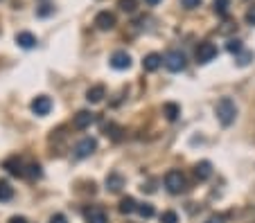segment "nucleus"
I'll return each instance as SVG.
<instances>
[{"label":"nucleus","instance_id":"obj_1","mask_svg":"<svg viewBox=\"0 0 255 223\" xmlns=\"http://www.w3.org/2000/svg\"><path fill=\"white\" fill-rule=\"evenodd\" d=\"M215 115L224 126H231L233 122H235V117H237L235 102H233L231 97H221L219 102H217V106H215Z\"/></svg>","mask_w":255,"mask_h":223},{"label":"nucleus","instance_id":"obj_2","mask_svg":"<svg viewBox=\"0 0 255 223\" xmlns=\"http://www.w3.org/2000/svg\"><path fill=\"white\" fill-rule=\"evenodd\" d=\"M165 187H167V192H170V194H183V192L187 189L185 174H183V171H178V169H170L165 174Z\"/></svg>","mask_w":255,"mask_h":223},{"label":"nucleus","instance_id":"obj_3","mask_svg":"<svg viewBox=\"0 0 255 223\" xmlns=\"http://www.w3.org/2000/svg\"><path fill=\"white\" fill-rule=\"evenodd\" d=\"M163 66H165L170 73H183L187 66V59L181 50H170V52L163 57Z\"/></svg>","mask_w":255,"mask_h":223},{"label":"nucleus","instance_id":"obj_4","mask_svg":"<svg viewBox=\"0 0 255 223\" xmlns=\"http://www.w3.org/2000/svg\"><path fill=\"white\" fill-rule=\"evenodd\" d=\"M194 57H196V61L199 63H210L212 59L217 57V45L210 43V41H203V43L196 45Z\"/></svg>","mask_w":255,"mask_h":223},{"label":"nucleus","instance_id":"obj_5","mask_svg":"<svg viewBox=\"0 0 255 223\" xmlns=\"http://www.w3.org/2000/svg\"><path fill=\"white\" fill-rule=\"evenodd\" d=\"M30 108H32V113H34V115L45 117L50 111H52V99H50L48 95H39V97H34V99H32Z\"/></svg>","mask_w":255,"mask_h":223},{"label":"nucleus","instance_id":"obj_6","mask_svg":"<svg viewBox=\"0 0 255 223\" xmlns=\"http://www.w3.org/2000/svg\"><path fill=\"white\" fill-rule=\"evenodd\" d=\"M95 149H97V140L95 138H82L75 145V155L77 158H88L90 153H95Z\"/></svg>","mask_w":255,"mask_h":223},{"label":"nucleus","instance_id":"obj_7","mask_svg":"<svg viewBox=\"0 0 255 223\" xmlns=\"http://www.w3.org/2000/svg\"><path fill=\"white\" fill-rule=\"evenodd\" d=\"M115 25H118V18H115V14L108 9L99 11V14L95 16V27L102 29V32H108V29H113Z\"/></svg>","mask_w":255,"mask_h":223},{"label":"nucleus","instance_id":"obj_8","mask_svg":"<svg viewBox=\"0 0 255 223\" xmlns=\"http://www.w3.org/2000/svg\"><path fill=\"white\" fill-rule=\"evenodd\" d=\"M104 185H106V189L111 192V194H120L122 187H124V176L120 174V171H111V174H106Z\"/></svg>","mask_w":255,"mask_h":223},{"label":"nucleus","instance_id":"obj_9","mask_svg":"<svg viewBox=\"0 0 255 223\" xmlns=\"http://www.w3.org/2000/svg\"><path fill=\"white\" fill-rule=\"evenodd\" d=\"M111 68L115 70H129L131 68V57H129V52H124V50H118V52L111 54Z\"/></svg>","mask_w":255,"mask_h":223},{"label":"nucleus","instance_id":"obj_10","mask_svg":"<svg viewBox=\"0 0 255 223\" xmlns=\"http://www.w3.org/2000/svg\"><path fill=\"white\" fill-rule=\"evenodd\" d=\"M93 122H95V113H90V111H79L77 115L73 117V126L77 129V131H84V129H88Z\"/></svg>","mask_w":255,"mask_h":223},{"label":"nucleus","instance_id":"obj_11","mask_svg":"<svg viewBox=\"0 0 255 223\" xmlns=\"http://www.w3.org/2000/svg\"><path fill=\"white\" fill-rule=\"evenodd\" d=\"M84 217H86V223H108L106 212H104L99 205H90V208L84 212Z\"/></svg>","mask_w":255,"mask_h":223},{"label":"nucleus","instance_id":"obj_12","mask_svg":"<svg viewBox=\"0 0 255 223\" xmlns=\"http://www.w3.org/2000/svg\"><path fill=\"white\" fill-rule=\"evenodd\" d=\"M161 66H163V57L158 52H149L147 57L143 59V70L145 73H156Z\"/></svg>","mask_w":255,"mask_h":223},{"label":"nucleus","instance_id":"obj_13","mask_svg":"<svg viewBox=\"0 0 255 223\" xmlns=\"http://www.w3.org/2000/svg\"><path fill=\"white\" fill-rule=\"evenodd\" d=\"M2 167H5L11 176H18V178L20 176H25V165H23L20 158H7V160L2 162Z\"/></svg>","mask_w":255,"mask_h":223},{"label":"nucleus","instance_id":"obj_14","mask_svg":"<svg viewBox=\"0 0 255 223\" xmlns=\"http://www.w3.org/2000/svg\"><path fill=\"white\" fill-rule=\"evenodd\" d=\"M104 97H106V88H104L102 83H95V86H90L88 90H86V99H88L90 104H99Z\"/></svg>","mask_w":255,"mask_h":223},{"label":"nucleus","instance_id":"obj_15","mask_svg":"<svg viewBox=\"0 0 255 223\" xmlns=\"http://www.w3.org/2000/svg\"><path fill=\"white\" fill-rule=\"evenodd\" d=\"M194 176H196V180H208L212 176V165H210V160H201V162H196L194 165Z\"/></svg>","mask_w":255,"mask_h":223},{"label":"nucleus","instance_id":"obj_16","mask_svg":"<svg viewBox=\"0 0 255 223\" xmlns=\"http://www.w3.org/2000/svg\"><path fill=\"white\" fill-rule=\"evenodd\" d=\"M16 43L23 50H32L36 45V36L32 34V32H18V34H16Z\"/></svg>","mask_w":255,"mask_h":223},{"label":"nucleus","instance_id":"obj_17","mask_svg":"<svg viewBox=\"0 0 255 223\" xmlns=\"http://www.w3.org/2000/svg\"><path fill=\"white\" fill-rule=\"evenodd\" d=\"M163 115H165L170 122L178 120V115H181V106H178V104H174V102L163 104Z\"/></svg>","mask_w":255,"mask_h":223},{"label":"nucleus","instance_id":"obj_18","mask_svg":"<svg viewBox=\"0 0 255 223\" xmlns=\"http://www.w3.org/2000/svg\"><path fill=\"white\" fill-rule=\"evenodd\" d=\"M11 199H14V187L7 180H0V203H7Z\"/></svg>","mask_w":255,"mask_h":223},{"label":"nucleus","instance_id":"obj_19","mask_svg":"<svg viewBox=\"0 0 255 223\" xmlns=\"http://www.w3.org/2000/svg\"><path fill=\"white\" fill-rule=\"evenodd\" d=\"M136 208H138V203H136L133 196H124V199L120 201V212L122 214H133L136 212Z\"/></svg>","mask_w":255,"mask_h":223},{"label":"nucleus","instance_id":"obj_20","mask_svg":"<svg viewBox=\"0 0 255 223\" xmlns=\"http://www.w3.org/2000/svg\"><path fill=\"white\" fill-rule=\"evenodd\" d=\"M104 133H106V136L111 138V140H115V142H118L120 138H122V129H120L118 124H113V122H108V124L104 126Z\"/></svg>","mask_w":255,"mask_h":223},{"label":"nucleus","instance_id":"obj_21","mask_svg":"<svg viewBox=\"0 0 255 223\" xmlns=\"http://www.w3.org/2000/svg\"><path fill=\"white\" fill-rule=\"evenodd\" d=\"M228 7H231V0H212V9H215L217 16H226Z\"/></svg>","mask_w":255,"mask_h":223},{"label":"nucleus","instance_id":"obj_22","mask_svg":"<svg viewBox=\"0 0 255 223\" xmlns=\"http://www.w3.org/2000/svg\"><path fill=\"white\" fill-rule=\"evenodd\" d=\"M118 7L124 14H133L138 9V0H118Z\"/></svg>","mask_w":255,"mask_h":223},{"label":"nucleus","instance_id":"obj_23","mask_svg":"<svg viewBox=\"0 0 255 223\" xmlns=\"http://www.w3.org/2000/svg\"><path fill=\"white\" fill-rule=\"evenodd\" d=\"M136 212L140 214L143 219H152V217H154V205H152V203H138Z\"/></svg>","mask_w":255,"mask_h":223},{"label":"nucleus","instance_id":"obj_24","mask_svg":"<svg viewBox=\"0 0 255 223\" xmlns=\"http://www.w3.org/2000/svg\"><path fill=\"white\" fill-rule=\"evenodd\" d=\"M25 176H30V178H41V176H43V169H41L39 162H32V165L25 167Z\"/></svg>","mask_w":255,"mask_h":223},{"label":"nucleus","instance_id":"obj_25","mask_svg":"<svg viewBox=\"0 0 255 223\" xmlns=\"http://www.w3.org/2000/svg\"><path fill=\"white\" fill-rule=\"evenodd\" d=\"M226 50H228L231 54H240L242 50H244V45H242V41L231 39V41H228V45H226Z\"/></svg>","mask_w":255,"mask_h":223},{"label":"nucleus","instance_id":"obj_26","mask_svg":"<svg viewBox=\"0 0 255 223\" xmlns=\"http://www.w3.org/2000/svg\"><path fill=\"white\" fill-rule=\"evenodd\" d=\"M161 223H178V214L172 212V210H167V212L161 214Z\"/></svg>","mask_w":255,"mask_h":223},{"label":"nucleus","instance_id":"obj_27","mask_svg":"<svg viewBox=\"0 0 255 223\" xmlns=\"http://www.w3.org/2000/svg\"><path fill=\"white\" fill-rule=\"evenodd\" d=\"M251 61H253V52H244V50H242V52L237 54V66H249Z\"/></svg>","mask_w":255,"mask_h":223},{"label":"nucleus","instance_id":"obj_28","mask_svg":"<svg viewBox=\"0 0 255 223\" xmlns=\"http://www.w3.org/2000/svg\"><path fill=\"white\" fill-rule=\"evenodd\" d=\"M203 0H181V5L185 7V9H196V7H201Z\"/></svg>","mask_w":255,"mask_h":223},{"label":"nucleus","instance_id":"obj_29","mask_svg":"<svg viewBox=\"0 0 255 223\" xmlns=\"http://www.w3.org/2000/svg\"><path fill=\"white\" fill-rule=\"evenodd\" d=\"M231 32H237V23H226L224 27H219V34H231Z\"/></svg>","mask_w":255,"mask_h":223},{"label":"nucleus","instance_id":"obj_30","mask_svg":"<svg viewBox=\"0 0 255 223\" xmlns=\"http://www.w3.org/2000/svg\"><path fill=\"white\" fill-rule=\"evenodd\" d=\"M226 214H212V217H208L206 219V223H226Z\"/></svg>","mask_w":255,"mask_h":223},{"label":"nucleus","instance_id":"obj_31","mask_svg":"<svg viewBox=\"0 0 255 223\" xmlns=\"http://www.w3.org/2000/svg\"><path fill=\"white\" fill-rule=\"evenodd\" d=\"M246 23H249V25H255V5L249 7V11H246Z\"/></svg>","mask_w":255,"mask_h":223},{"label":"nucleus","instance_id":"obj_32","mask_svg":"<svg viewBox=\"0 0 255 223\" xmlns=\"http://www.w3.org/2000/svg\"><path fill=\"white\" fill-rule=\"evenodd\" d=\"M50 223H68V219H66V214H52Z\"/></svg>","mask_w":255,"mask_h":223},{"label":"nucleus","instance_id":"obj_33","mask_svg":"<svg viewBox=\"0 0 255 223\" xmlns=\"http://www.w3.org/2000/svg\"><path fill=\"white\" fill-rule=\"evenodd\" d=\"M54 11V7L52 5H41V9H39V16H50Z\"/></svg>","mask_w":255,"mask_h":223},{"label":"nucleus","instance_id":"obj_34","mask_svg":"<svg viewBox=\"0 0 255 223\" xmlns=\"http://www.w3.org/2000/svg\"><path fill=\"white\" fill-rule=\"evenodd\" d=\"M9 223H30V221H27L25 217H11V219H9Z\"/></svg>","mask_w":255,"mask_h":223},{"label":"nucleus","instance_id":"obj_35","mask_svg":"<svg viewBox=\"0 0 255 223\" xmlns=\"http://www.w3.org/2000/svg\"><path fill=\"white\" fill-rule=\"evenodd\" d=\"M145 2H147V5H152V7H154V5H158V2H161V0H145Z\"/></svg>","mask_w":255,"mask_h":223}]
</instances>
